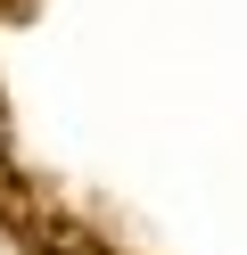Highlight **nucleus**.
Wrapping results in <instances>:
<instances>
[{
  "label": "nucleus",
  "mask_w": 247,
  "mask_h": 255,
  "mask_svg": "<svg viewBox=\"0 0 247 255\" xmlns=\"http://www.w3.org/2000/svg\"><path fill=\"white\" fill-rule=\"evenodd\" d=\"M16 239H25V255H124L115 239H99L91 222H74V214H49V206H33V214L16 222Z\"/></svg>",
  "instance_id": "1"
},
{
  "label": "nucleus",
  "mask_w": 247,
  "mask_h": 255,
  "mask_svg": "<svg viewBox=\"0 0 247 255\" xmlns=\"http://www.w3.org/2000/svg\"><path fill=\"white\" fill-rule=\"evenodd\" d=\"M33 8H41V0H0V25H25Z\"/></svg>",
  "instance_id": "2"
},
{
  "label": "nucleus",
  "mask_w": 247,
  "mask_h": 255,
  "mask_svg": "<svg viewBox=\"0 0 247 255\" xmlns=\"http://www.w3.org/2000/svg\"><path fill=\"white\" fill-rule=\"evenodd\" d=\"M0 140H8V99H0Z\"/></svg>",
  "instance_id": "3"
},
{
  "label": "nucleus",
  "mask_w": 247,
  "mask_h": 255,
  "mask_svg": "<svg viewBox=\"0 0 247 255\" xmlns=\"http://www.w3.org/2000/svg\"><path fill=\"white\" fill-rule=\"evenodd\" d=\"M0 148H8V140H0Z\"/></svg>",
  "instance_id": "4"
}]
</instances>
